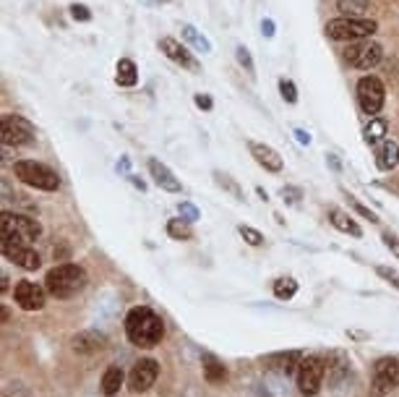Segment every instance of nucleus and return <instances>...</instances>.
I'll use <instances>...</instances> for the list:
<instances>
[{"instance_id":"obj_1","label":"nucleus","mask_w":399,"mask_h":397,"mask_svg":"<svg viewBox=\"0 0 399 397\" xmlns=\"http://www.w3.org/2000/svg\"><path fill=\"white\" fill-rule=\"evenodd\" d=\"M126 334H128L130 343L139 345V348H154V345L162 340L164 324L151 309L136 306L126 316Z\"/></svg>"},{"instance_id":"obj_2","label":"nucleus","mask_w":399,"mask_h":397,"mask_svg":"<svg viewBox=\"0 0 399 397\" xmlns=\"http://www.w3.org/2000/svg\"><path fill=\"white\" fill-rule=\"evenodd\" d=\"M44 288L55 298H71L87 288V272L78 264H60L53 267L44 277Z\"/></svg>"},{"instance_id":"obj_3","label":"nucleus","mask_w":399,"mask_h":397,"mask_svg":"<svg viewBox=\"0 0 399 397\" xmlns=\"http://www.w3.org/2000/svg\"><path fill=\"white\" fill-rule=\"evenodd\" d=\"M13 172H16V178L22 183L32 186V188H40V191H58V186H60L58 172L50 170V168L42 165V162L19 160L13 165Z\"/></svg>"},{"instance_id":"obj_4","label":"nucleus","mask_w":399,"mask_h":397,"mask_svg":"<svg viewBox=\"0 0 399 397\" xmlns=\"http://www.w3.org/2000/svg\"><path fill=\"white\" fill-rule=\"evenodd\" d=\"M378 29L376 22L371 19H350V16H342V19H334V22L326 24V37L329 40H337V42H350V40H366Z\"/></svg>"},{"instance_id":"obj_5","label":"nucleus","mask_w":399,"mask_h":397,"mask_svg":"<svg viewBox=\"0 0 399 397\" xmlns=\"http://www.w3.org/2000/svg\"><path fill=\"white\" fill-rule=\"evenodd\" d=\"M0 233L3 238H11V241H22V243H32L42 236V225L32 220V217L13 215V212H3L0 215Z\"/></svg>"},{"instance_id":"obj_6","label":"nucleus","mask_w":399,"mask_h":397,"mask_svg":"<svg viewBox=\"0 0 399 397\" xmlns=\"http://www.w3.org/2000/svg\"><path fill=\"white\" fill-rule=\"evenodd\" d=\"M0 133H3V144H8V147H26V144L34 141L37 129L24 115L6 113L3 123H0Z\"/></svg>"},{"instance_id":"obj_7","label":"nucleus","mask_w":399,"mask_h":397,"mask_svg":"<svg viewBox=\"0 0 399 397\" xmlns=\"http://www.w3.org/2000/svg\"><path fill=\"white\" fill-rule=\"evenodd\" d=\"M384 97H387V89L381 84V79L363 76L357 81V102H360V110L366 115H376L378 110L384 108Z\"/></svg>"},{"instance_id":"obj_8","label":"nucleus","mask_w":399,"mask_h":397,"mask_svg":"<svg viewBox=\"0 0 399 397\" xmlns=\"http://www.w3.org/2000/svg\"><path fill=\"white\" fill-rule=\"evenodd\" d=\"M321 382H324V361L319 358H300L298 361V389L303 395L313 397L319 389H321Z\"/></svg>"},{"instance_id":"obj_9","label":"nucleus","mask_w":399,"mask_h":397,"mask_svg":"<svg viewBox=\"0 0 399 397\" xmlns=\"http://www.w3.org/2000/svg\"><path fill=\"white\" fill-rule=\"evenodd\" d=\"M347 63L360 68V71H371V68H376L381 63V58H384V47L378 42H371V40H363V42H355L347 47Z\"/></svg>"},{"instance_id":"obj_10","label":"nucleus","mask_w":399,"mask_h":397,"mask_svg":"<svg viewBox=\"0 0 399 397\" xmlns=\"http://www.w3.org/2000/svg\"><path fill=\"white\" fill-rule=\"evenodd\" d=\"M3 257L24 269H40V264H42V261H40V254H37L29 243L11 241V238H3Z\"/></svg>"},{"instance_id":"obj_11","label":"nucleus","mask_w":399,"mask_h":397,"mask_svg":"<svg viewBox=\"0 0 399 397\" xmlns=\"http://www.w3.org/2000/svg\"><path fill=\"white\" fill-rule=\"evenodd\" d=\"M44 290L32 279H19L13 288V301L22 306L24 311H40L44 306Z\"/></svg>"},{"instance_id":"obj_12","label":"nucleus","mask_w":399,"mask_h":397,"mask_svg":"<svg viewBox=\"0 0 399 397\" xmlns=\"http://www.w3.org/2000/svg\"><path fill=\"white\" fill-rule=\"evenodd\" d=\"M399 384V358H381L373 368V387L378 395H387Z\"/></svg>"},{"instance_id":"obj_13","label":"nucleus","mask_w":399,"mask_h":397,"mask_svg":"<svg viewBox=\"0 0 399 397\" xmlns=\"http://www.w3.org/2000/svg\"><path fill=\"white\" fill-rule=\"evenodd\" d=\"M157 374H160V366L157 361H151V358H144L139 364L133 366V371L128 376V384L133 392H146L154 382H157Z\"/></svg>"},{"instance_id":"obj_14","label":"nucleus","mask_w":399,"mask_h":397,"mask_svg":"<svg viewBox=\"0 0 399 397\" xmlns=\"http://www.w3.org/2000/svg\"><path fill=\"white\" fill-rule=\"evenodd\" d=\"M160 50H162L173 63L183 65V68H191V71H198V63H196L194 55L188 53V47L180 44L178 40H173V37H162V40H160Z\"/></svg>"},{"instance_id":"obj_15","label":"nucleus","mask_w":399,"mask_h":397,"mask_svg":"<svg viewBox=\"0 0 399 397\" xmlns=\"http://www.w3.org/2000/svg\"><path fill=\"white\" fill-rule=\"evenodd\" d=\"M251 154H253V160L259 162L264 170L269 172H280L282 168H285V162H282V157L277 154V152L271 149V147H266V144H259V141H251Z\"/></svg>"},{"instance_id":"obj_16","label":"nucleus","mask_w":399,"mask_h":397,"mask_svg":"<svg viewBox=\"0 0 399 397\" xmlns=\"http://www.w3.org/2000/svg\"><path fill=\"white\" fill-rule=\"evenodd\" d=\"M149 172L160 188H164V191H170V193L180 191V181H178L173 175V170H170L167 165H162L160 160H149Z\"/></svg>"},{"instance_id":"obj_17","label":"nucleus","mask_w":399,"mask_h":397,"mask_svg":"<svg viewBox=\"0 0 399 397\" xmlns=\"http://www.w3.org/2000/svg\"><path fill=\"white\" fill-rule=\"evenodd\" d=\"M105 334L99 332H81L74 337V350L76 353H97V350H105Z\"/></svg>"},{"instance_id":"obj_18","label":"nucleus","mask_w":399,"mask_h":397,"mask_svg":"<svg viewBox=\"0 0 399 397\" xmlns=\"http://www.w3.org/2000/svg\"><path fill=\"white\" fill-rule=\"evenodd\" d=\"M376 165L381 170H394L399 165V144L387 139L384 144H378L376 149Z\"/></svg>"},{"instance_id":"obj_19","label":"nucleus","mask_w":399,"mask_h":397,"mask_svg":"<svg viewBox=\"0 0 399 397\" xmlns=\"http://www.w3.org/2000/svg\"><path fill=\"white\" fill-rule=\"evenodd\" d=\"M387 133H389L387 120H384V118H371V123H368L366 131H363V139H366V144L376 147V144H384V141H387Z\"/></svg>"},{"instance_id":"obj_20","label":"nucleus","mask_w":399,"mask_h":397,"mask_svg":"<svg viewBox=\"0 0 399 397\" xmlns=\"http://www.w3.org/2000/svg\"><path fill=\"white\" fill-rule=\"evenodd\" d=\"M115 81H118L120 86H136V81H139V68H136V63L128 60V58L118 60V76H115Z\"/></svg>"},{"instance_id":"obj_21","label":"nucleus","mask_w":399,"mask_h":397,"mask_svg":"<svg viewBox=\"0 0 399 397\" xmlns=\"http://www.w3.org/2000/svg\"><path fill=\"white\" fill-rule=\"evenodd\" d=\"M332 225L337 227V230H342V233H350V236H363V230H360V225H357L355 220L350 215H345V212H339V209H332Z\"/></svg>"},{"instance_id":"obj_22","label":"nucleus","mask_w":399,"mask_h":397,"mask_svg":"<svg viewBox=\"0 0 399 397\" xmlns=\"http://www.w3.org/2000/svg\"><path fill=\"white\" fill-rule=\"evenodd\" d=\"M120 387H123V371H120L118 366H110L108 371H105V376H102V392L108 397L118 395Z\"/></svg>"},{"instance_id":"obj_23","label":"nucleus","mask_w":399,"mask_h":397,"mask_svg":"<svg viewBox=\"0 0 399 397\" xmlns=\"http://www.w3.org/2000/svg\"><path fill=\"white\" fill-rule=\"evenodd\" d=\"M204 376L212 382V384H219V382H225L227 379V368L217 361L214 355H204Z\"/></svg>"},{"instance_id":"obj_24","label":"nucleus","mask_w":399,"mask_h":397,"mask_svg":"<svg viewBox=\"0 0 399 397\" xmlns=\"http://www.w3.org/2000/svg\"><path fill=\"white\" fill-rule=\"evenodd\" d=\"M183 37L191 42V47H194V50H198V53H204V55L212 53V42H209V40H206L204 34L198 32L196 26H191V24H185V26H183Z\"/></svg>"},{"instance_id":"obj_25","label":"nucleus","mask_w":399,"mask_h":397,"mask_svg":"<svg viewBox=\"0 0 399 397\" xmlns=\"http://www.w3.org/2000/svg\"><path fill=\"white\" fill-rule=\"evenodd\" d=\"M368 6H371V0H337V8L350 19H357L363 11H368Z\"/></svg>"},{"instance_id":"obj_26","label":"nucleus","mask_w":399,"mask_h":397,"mask_svg":"<svg viewBox=\"0 0 399 397\" xmlns=\"http://www.w3.org/2000/svg\"><path fill=\"white\" fill-rule=\"evenodd\" d=\"M298 293V282L292 277H282L277 279V285H274V295L277 298H282V301H287V298H292Z\"/></svg>"},{"instance_id":"obj_27","label":"nucleus","mask_w":399,"mask_h":397,"mask_svg":"<svg viewBox=\"0 0 399 397\" xmlns=\"http://www.w3.org/2000/svg\"><path fill=\"white\" fill-rule=\"evenodd\" d=\"M167 236L175 238V241H188L191 238V227L183 220H170L167 222Z\"/></svg>"},{"instance_id":"obj_28","label":"nucleus","mask_w":399,"mask_h":397,"mask_svg":"<svg viewBox=\"0 0 399 397\" xmlns=\"http://www.w3.org/2000/svg\"><path fill=\"white\" fill-rule=\"evenodd\" d=\"M280 92H282V99H285V102H290V105L298 102V89H295V84H292L290 79H282Z\"/></svg>"},{"instance_id":"obj_29","label":"nucleus","mask_w":399,"mask_h":397,"mask_svg":"<svg viewBox=\"0 0 399 397\" xmlns=\"http://www.w3.org/2000/svg\"><path fill=\"white\" fill-rule=\"evenodd\" d=\"M214 178H217V183H219L222 188H227V191L232 193L235 199H243V191H240V186L230 181V175H222V172H214Z\"/></svg>"},{"instance_id":"obj_30","label":"nucleus","mask_w":399,"mask_h":397,"mask_svg":"<svg viewBox=\"0 0 399 397\" xmlns=\"http://www.w3.org/2000/svg\"><path fill=\"white\" fill-rule=\"evenodd\" d=\"M235 53H237V63L243 65V68H246V71H248L251 76H256V65H253V60H251V53H248V50H246V47L240 44Z\"/></svg>"},{"instance_id":"obj_31","label":"nucleus","mask_w":399,"mask_h":397,"mask_svg":"<svg viewBox=\"0 0 399 397\" xmlns=\"http://www.w3.org/2000/svg\"><path fill=\"white\" fill-rule=\"evenodd\" d=\"M240 236L248 241L251 246H261L264 243V236H261L259 230H253V227H246V225H240Z\"/></svg>"},{"instance_id":"obj_32","label":"nucleus","mask_w":399,"mask_h":397,"mask_svg":"<svg viewBox=\"0 0 399 397\" xmlns=\"http://www.w3.org/2000/svg\"><path fill=\"white\" fill-rule=\"evenodd\" d=\"M68 11H71V16H74L76 22H89L92 19V11H89L84 3H74Z\"/></svg>"},{"instance_id":"obj_33","label":"nucleus","mask_w":399,"mask_h":397,"mask_svg":"<svg viewBox=\"0 0 399 397\" xmlns=\"http://www.w3.org/2000/svg\"><path fill=\"white\" fill-rule=\"evenodd\" d=\"M266 387H269V392H274L277 397H290V395H285V392H280L282 387H285V379H282V376H266Z\"/></svg>"},{"instance_id":"obj_34","label":"nucleus","mask_w":399,"mask_h":397,"mask_svg":"<svg viewBox=\"0 0 399 397\" xmlns=\"http://www.w3.org/2000/svg\"><path fill=\"white\" fill-rule=\"evenodd\" d=\"M6 397H29V392H26L22 384H8V389H6Z\"/></svg>"},{"instance_id":"obj_35","label":"nucleus","mask_w":399,"mask_h":397,"mask_svg":"<svg viewBox=\"0 0 399 397\" xmlns=\"http://www.w3.org/2000/svg\"><path fill=\"white\" fill-rule=\"evenodd\" d=\"M196 105L201 110H212L214 108V102H212V97L209 95H196Z\"/></svg>"},{"instance_id":"obj_36","label":"nucleus","mask_w":399,"mask_h":397,"mask_svg":"<svg viewBox=\"0 0 399 397\" xmlns=\"http://www.w3.org/2000/svg\"><path fill=\"white\" fill-rule=\"evenodd\" d=\"M180 212H183L185 217H188V222H194V220H198V209L196 206H191V204H180Z\"/></svg>"},{"instance_id":"obj_37","label":"nucleus","mask_w":399,"mask_h":397,"mask_svg":"<svg viewBox=\"0 0 399 397\" xmlns=\"http://www.w3.org/2000/svg\"><path fill=\"white\" fill-rule=\"evenodd\" d=\"M353 204H355V212H357V215H363V217H366V220H371V222H376V215H373V212H371L368 206L357 204V202H353Z\"/></svg>"},{"instance_id":"obj_38","label":"nucleus","mask_w":399,"mask_h":397,"mask_svg":"<svg viewBox=\"0 0 399 397\" xmlns=\"http://www.w3.org/2000/svg\"><path fill=\"white\" fill-rule=\"evenodd\" d=\"M261 32H264V37H274V22H271V19H264V22H261Z\"/></svg>"},{"instance_id":"obj_39","label":"nucleus","mask_w":399,"mask_h":397,"mask_svg":"<svg viewBox=\"0 0 399 397\" xmlns=\"http://www.w3.org/2000/svg\"><path fill=\"white\" fill-rule=\"evenodd\" d=\"M384 241H387V246L391 248V251H394V254H397V257H399V238H394V236H384Z\"/></svg>"},{"instance_id":"obj_40","label":"nucleus","mask_w":399,"mask_h":397,"mask_svg":"<svg viewBox=\"0 0 399 397\" xmlns=\"http://www.w3.org/2000/svg\"><path fill=\"white\" fill-rule=\"evenodd\" d=\"M295 136H298V141H300V144H311V133H305L303 129L295 131Z\"/></svg>"}]
</instances>
